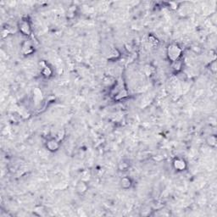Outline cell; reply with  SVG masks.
Returning <instances> with one entry per match:
<instances>
[{
  "mask_svg": "<svg viewBox=\"0 0 217 217\" xmlns=\"http://www.w3.org/2000/svg\"><path fill=\"white\" fill-rule=\"evenodd\" d=\"M210 70L214 73H215V71H216V62H215V60H213L212 63L210 64Z\"/></svg>",
  "mask_w": 217,
  "mask_h": 217,
  "instance_id": "7c38bea8",
  "label": "cell"
},
{
  "mask_svg": "<svg viewBox=\"0 0 217 217\" xmlns=\"http://www.w3.org/2000/svg\"><path fill=\"white\" fill-rule=\"evenodd\" d=\"M87 185L84 182H78V184L76 186V191L79 193V194H84L87 192Z\"/></svg>",
  "mask_w": 217,
  "mask_h": 217,
  "instance_id": "52a82bcc",
  "label": "cell"
},
{
  "mask_svg": "<svg viewBox=\"0 0 217 217\" xmlns=\"http://www.w3.org/2000/svg\"><path fill=\"white\" fill-rule=\"evenodd\" d=\"M19 29L20 31L23 33L24 35L29 36V35H31V33H32L31 25L29 23L28 20H22L20 22Z\"/></svg>",
  "mask_w": 217,
  "mask_h": 217,
  "instance_id": "7a4b0ae2",
  "label": "cell"
},
{
  "mask_svg": "<svg viewBox=\"0 0 217 217\" xmlns=\"http://www.w3.org/2000/svg\"><path fill=\"white\" fill-rule=\"evenodd\" d=\"M132 180L130 177H128V176H124L121 178V188L124 189H128L130 188L131 187H132Z\"/></svg>",
  "mask_w": 217,
  "mask_h": 217,
  "instance_id": "5b68a950",
  "label": "cell"
},
{
  "mask_svg": "<svg viewBox=\"0 0 217 217\" xmlns=\"http://www.w3.org/2000/svg\"><path fill=\"white\" fill-rule=\"evenodd\" d=\"M129 167V165L126 162H121L119 165V169L120 170H127Z\"/></svg>",
  "mask_w": 217,
  "mask_h": 217,
  "instance_id": "8fae6325",
  "label": "cell"
},
{
  "mask_svg": "<svg viewBox=\"0 0 217 217\" xmlns=\"http://www.w3.org/2000/svg\"><path fill=\"white\" fill-rule=\"evenodd\" d=\"M22 51L24 53L26 54H30L34 51V48L33 46L32 45V43L28 42V41H26L25 43L22 44Z\"/></svg>",
  "mask_w": 217,
  "mask_h": 217,
  "instance_id": "8992f818",
  "label": "cell"
},
{
  "mask_svg": "<svg viewBox=\"0 0 217 217\" xmlns=\"http://www.w3.org/2000/svg\"><path fill=\"white\" fill-rule=\"evenodd\" d=\"M59 142L60 141H58L56 138H55V139H54V138L49 139V140L47 142V143H46V147H47V148L49 151H56V150L59 149V148H60V142Z\"/></svg>",
  "mask_w": 217,
  "mask_h": 217,
  "instance_id": "277c9868",
  "label": "cell"
},
{
  "mask_svg": "<svg viewBox=\"0 0 217 217\" xmlns=\"http://www.w3.org/2000/svg\"><path fill=\"white\" fill-rule=\"evenodd\" d=\"M52 70H51V68L49 67V66H47V65H45V66L43 67V70H42V73H43V75L44 76H46V77H49V76L52 75Z\"/></svg>",
  "mask_w": 217,
  "mask_h": 217,
  "instance_id": "30bf717a",
  "label": "cell"
},
{
  "mask_svg": "<svg viewBox=\"0 0 217 217\" xmlns=\"http://www.w3.org/2000/svg\"><path fill=\"white\" fill-rule=\"evenodd\" d=\"M173 167L175 168V170L182 171V170H184L187 168V163L183 159L176 158L173 161Z\"/></svg>",
  "mask_w": 217,
  "mask_h": 217,
  "instance_id": "3957f363",
  "label": "cell"
},
{
  "mask_svg": "<svg viewBox=\"0 0 217 217\" xmlns=\"http://www.w3.org/2000/svg\"><path fill=\"white\" fill-rule=\"evenodd\" d=\"M182 48L176 43H171L169 45V47H167V56L171 62L179 60V58L182 55Z\"/></svg>",
  "mask_w": 217,
  "mask_h": 217,
  "instance_id": "6da1fadb",
  "label": "cell"
},
{
  "mask_svg": "<svg viewBox=\"0 0 217 217\" xmlns=\"http://www.w3.org/2000/svg\"><path fill=\"white\" fill-rule=\"evenodd\" d=\"M216 142L217 139L216 137H215V135H210V136L207 138V143L210 147H212V148H215V147L216 146Z\"/></svg>",
  "mask_w": 217,
  "mask_h": 217,
  "instance_id": "9c48e42d",
  "label": "cell"
},
{
  "mask_svg": "<svg viewBox=\"0 0 217 217\" xmlns=\"http://www.w3.org/2000/svg\"><path fill=\"white\" fill-rule=\"evenodd\" d=\"M172 70L175 71L176 72H178L182 70V63L181 62V60H177L176 61L172 62Z\"/></svg>",
  "mask_w": 217,
  "mask_h": 217,
  "instance_id": "ba28073f",
  "label": "cell"
}]
</instances>
